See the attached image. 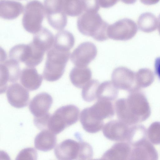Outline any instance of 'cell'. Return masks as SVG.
<instances>
[{
  "label": "cell",
  "instance_id": "obj_10",
  "mask_svg": "<svg viewBox=\"0 0 160 160\" xmlns=\"http://www.w3.org/2000/svg\"><path fill=\"white\" fill-rule=\"evenodd\" d=\"M6 95L9 103L17 108L26 106L29 98L28 89L16 82L8 85L7 89Z\"/></svg>",
  "mask_w": 160,
  "mask_h": 160
},
{
  "label": "cell",
  "instance_id": "obj_1",
  "mask_svg": "<svg viewBox=\"0 0 160 160\" xmlns=\"http://www.w3.org/2000/svg\"><path fill=\"white\" fill-rule=\"evenodd\" d=\"M115 109L118 119L129 126L145 121L151 112L147 99L144 95L138 93H132L127 98L118 100Z\"/></svg>",
  "mask_w": 160,
  "mask_h": 160
},
{
  "label": "cell",
  "instance_id": "obj_25",
  "mask_svg": "<svg viewBox=\"0 0 160 160\" xmlns=\"http://www.w3.org/2000/svg\"><path fill=\"white\" fill-rule=\"evenodd\" d=\"M93 151L91 146L88 143L80 142V150L78 160H90L92 158Z\"/></svg>",
  "mask_w": 160,
  "mask_h": 160
},
{
  "label": "cell",
  "instance_id": "obj_30",
  "mask_svg": "<svg viewBox=\"0 0 160 160\" xmlns=\"http://www.w3.org/2000/svg\"><path fill=\"white\" fill-rule=\"evenodd\" d=\"M99 4L101 7L108 8L116 4L119 0H98Z\"/></svg>",
  "mask_w": 160,
  "mask_h": 160
},
{
  "label": "cell",
  "instance_id": "obj_29",
  "mask_svg": "<svg viewBox=\"0 0 160 160\" xmlns=\"http://www.w3.org/2000/svg\"><path fill=\"white\" fill-rule=\"evenodd\" d=\"M50 115L48 113L41 117H34V123L35 125L40 129L43 130L48 129V123Z\"/></svg>",
  "mask_w": 160,
  "mask_h": 160
},
{
  "label": "cell",
  "instance_id": "obj_12",
  "mask_svg": "<svg viewBox=\"0 0 160 160\" xmlns=\"http://www.w3.org/2000/svg\"><path fill=\"white\" fill-rule=\"evenodd\" d=\"M53 99L49 94L45 92L37 94L31 101L29 108L34 117H38L48 113Z\"/></svg>",
  "mask_w": 160,
  "mask_h": 160
},
{
  "label": "cell",
  "instance_id": "obj_16",
  "mask_svg": "<svg viewBox=\"0 0 160 160\" xmlns=\"http://www.w3.org/2000/svg\"><path fill=\"white\" fill-rule=\"evenodd\" d=\"M111 78L113 83L118 89L131 90L132 72L126 68L119 67L114 69Z\"/></svg>",
  "mask_w": 160,
  "mask_h": 160
},
{
  "label": "cell",
  "instance_id": "obj_13",
  "mask_svg": "<svg viewBox=\"0 0 160 160\" xmlns=\"http://www.w3.org/2000/svg\"><path fill=\"white\" fill-rule=\"evenodd\" d=\"M89 115L95 120L103 122L114 113V106L111 101L99 100L92 106L86 108Z\"/></svg>",
  "mask_w": 160,
  "mask_h": 160
},
{
  "label": "cell",
  "instance_id": "obj_8",
  "mask_svg": "<svg viewBox=\"0 0 160 160\" xmlns=\"http://www.w3.org/2000/svg\"><path fill=\"white\" fill-rule=\"evenodd\" d=\"M131 127L119 119L113 120L103 126L102 132L104 135L111 140L127 142Z\"/></svg>",
  "mask_w": 160,
  "mask_h": 160
},
{
  "label": "cell",
  "instance_id": "obj_21",
  "mask_svg": "<svg viewBox=\"0 0 160 160\" xmlns=\"http://www.w3.org/2000/svg\"><path fill=\"white\" fill-rule=\"evenodd\" d=\"M157 19L152 13L149 12L141 14L138 20L139 28L143 31L150 32L155 30L156 28Z\"/></svg>",
  "mask_w": 160,
  "mask_h": 160
},
{
  "label": "cell",
  "instance_id": "obj_2",
  "mask_svg": "<svg viewBox=\"0 0 160 160\" xmlns=\"http://www.w3.org/2000/svg\"><path fill=\"white\" fill-rule=\"evenodd\" d=\"M109 24L95 12H85L78 18V29L83 35L90 36L98 41H103L108 38L107 29Z\"/></svg>",
  "mask_w": 160,
  "mask_h": 160
},
{
  "label": "cell",
  "instance_id": "obj_5",
  "mask_svg": "<svg viewBox=\"0 0 160 160\" xmlns=\"http://www.w3.org/2000/svg\"><path fill=\"white\" fill-rule=\"evenodd\" d=\"M137 26L132 20L124 18L109 25L108 38L115 40L125 41L131 38L136 33Z\"/></svg>",
  "mask_w": 160,
  "mask_h": 160
},
{
  "label": "cell",
  "instance_id": "obj_7",
  "mask_svg": "<svg viewBox=\"0 0 160 160\" xmlns=\"http://www.w3.org/2000/svg\"><path fill=\"white\" fill-rule=\"evenodd\" d=\"M18 62L12 59L1 61V92L3 93L8 87L9 82L14 83L20 77L21 71Z\"/></svg>",
  "mask_w": 160,
  "mask_h": 160
},
{
  "label": "cell",
  "instance_id": "obj_22",
  "mask_svg": "<svg viewBox=\"0 0 160 160\" xmlns=\"http://www.w3.org/2000/svg\"><path fill=\"white\" fill-rule=\"evenodd\" d=\"M74 43L75 38L72 34L64 31L56 35L53 46L70 50L74 46Z\"/></svg>",
  "mask_w": 160,
  "mask_h": 160
},
{
  "label": "cell",
  "instance_id": "obj_4",
  "mask_svg": "<svg viewBox=\"0 0 160 160\" xmlns=\"http://www.w3.org/2000/svg\"><path fill=\"white\" fill-rule=\"evenodd\" d=\"M79 110L76 106L68 105L58 109L50 115L48 123V128L55 134L66 128L74 124L80 116Z\"/></svg>",
  "mask_w": 160,
  "mask_h": 160
},
{
  "label": "cell",
  "instance_id": "obj_27",
  "mask_svg": "<svg viewBox=\"0 0 160 160\" xmlns=\"http://www.w3.org/2000/svg\"><path fill=\"white\" fill-rule=\"evenodd\" d=\"M36 151L33 148H28L22 150L18 155L17 159H36Z\"/></svg>",
  "mask_w": 160,
  "mask_h": 160
},
{
  "label": "cell",
  "instance_id": "obj_17",
  "mask_svg": "<svg viewBox=\"0 0 160 160\" xmlns=\"http://www.w3.org/2000/svg\"><path fill=\"white\" fill-rule=\"evenodd\" d=\"M55 134L49 129L42 130L35 138V147L37 149L44 152L52 150L57 143V138Z\"/></svg>",
  "mask_w": 160,
  "mask_h": 160
},
{
  "label": "cell",
  "instance_id": "obj_11",
  "mask_svg": "<svg viewBox=\"0 0 160 160\" xmlns=\"http://www.w3.org/2000/svg\"><path fill=\"white\" fill-rule=\"evenodd\" d=\"M80 149V142L65 140L59 144L54 149L55 155L59 160H78Z\"/></svg>",
  "mask_w": 160,
  "mask_h": 160
},
{
  "label": "cell",
  "instance_id": "obj_31",
  "mask_svg": "<svg viewBox=\"0 0 160 160\" xmlns=\"http://www.w3.org/2000/svg\"><path fill=\"white\" fill-rule=\"evenodd\" d=\"M154 67L155 73L160 79V57L155 59Z\"/></svg>",
  "mask_w": 160,
  "mask_h": 160
},
{
  "label": "cell",
  "instance_id": "obj_34",
  "mask_svg": "<svg viewBox=\"0 0 160 160\" xmlns=\"http://www.w3.org/2000/svg\"><path fill=\"white\" fill-rule=\"evenodd\" d=\"M158 29L160 32V14L158 16Z\"/></svg>",
  "mask_w": 160,
  "mask_h": 160
},
{
  "label": "cell",
  "instance_id": "obj_18",
  "mask_svg": "<svg viewBox=\"0 0 160 160\" xmlns=\"http://www.w3.org/2000/svg\"><path fill=\"white\" fill-rule=\"evenodd\" d=\"M92 75L90 69L87 67L75 66L71 71L69 77L74 86L78 88H82L91 80Z\"/></svg>",
  "mask_w": 160,
  "mask_h": 160
},
{
  "label": "cell",
  "instance_id": "obj_14",
  "mask_svg": "<svg viewBox=\"0 0 160 160\" xmlns=\"http://www.w3.org/2000/svg\"><path fill=\"white\" fill-rule=\"evenodd\" d=\"M20 78L21 84L30 91L35 90L38 88L43 79L42 76L38 73L35 68L29 67L21 71Z\"/></svg>",
  "mask_w": 160,
  "mask_h": 160
},
{
  "label": "cell",
  "instance_id": "obj_28",
  "mask_svg": "<svg viewBox=\"0 0 160 160\" xmlns=\"http://www.w3.org/2000/svg\"><path fill=\"white\" fill-rule=\"evenodd\" d=\"M84 11L98 12L100 7L98 0H82Z\"/></svg>",
  "mask_w": 160,
  "mask_h": 160
},
{
  "label": "cell",
  "instance_id": "obj_24",
  "mask_svg": "<svg viewBox=\"0 0 160 160\" xmlns=\"http://www.w3.org/2000/svg\"><path fill=\"white\" fill-rule=\"evenodd\" d=\"M147 135L152 143L160 144V122H155L152 123L148 129Z\"/></svg>",
  "mask_w": 160,
  "mask_h": 160
},
{
  "label": "cell",
  "instance_id": "obj_6",
  "mask_svg": "<svg viewBox=\"0 0 160 160\" xmlns=\"http://www.w3.org/2000/svg\"><path fill=\"white\" fill-rule=\"evenodd\" d=\"M97 54L96 46L93 43L85 42L80 44L72 52V62L75 66H87L96 58Z\"/></svg>",
  "mask_w": 160,
  "mask_h": 160
},
{
  "label": "cell",
  "instance_id": "obj_15",
  "mask_svg": "<svg viewBox=\"0 0 160 160\" xmlns=\"http://www.w3.org/2000/svg\"><path fill=\"white\" fill-rule=\"evenodd\" d=\"M131 146L127 142L115 143L107 151L101 158L103 160H130Z\"/></svg>",
  "mask_w": 160,
  "mask_h": 160
},
{
  "label": "cell",
  "instance_id": "obj_3",
  "mask_svg": "<svg viewBox=\"0 0 160 160\" xmlns=\"http://www.w3.org/2000/svg\"><path fill=\"white\" fill-rule=\"evenodd\" d=\"M70 54V50L54 46L49 50L43 73L44 79L49 82L60 79L64 72Z\"/></svg>",
  "mask_w": 160,
  "mask_h": 160
},
{
  "label": "cell",
  "instance_id": "obj_23",
  "mask_svg": "<svg viewBox=\"0 0 160 160\" xmlns=\"http://www.w3.org/2000/svg\"><path fill=\"white\" fill-rule=\"evenodd\" d=\"M100 84L98 80L92 79L84 85L82 92V97L84 100L91 102L97 99V91Z\"/></svg>",
  "mask_w": 160,
  "mask_h": 160
},
{
  "label": "cell",
  "instance_id": "obj_26",
  "mask_svg": "<svg viewBox=\"0 0 160 160\" xmlns=\"http://www.w3.org/2000/svg\"><path fill=\"white\" fill-rule=\"evenodd\" d=\"M69 14L72 16H78L84 11L82 0H69Z\"/></svg>",
  "mask_w": 160,
  "mask_h": 160
},
{
  "label": "cell",
  "instance_id": "obj_33",
  "mask_svg": "<svg viewBox=\"0 0 160 160\" xmlns=\"http://www.w3.org/2000/svg\"><path fill=\"white\" fill-rule=\"evenodd\" d=\"M122 2L128 4H131L135 3L137 0H120Z\"/></svg>",
  "mask_w": 160,
  "mask_h": 160
},
{
  "label": "cell",
  "instance_id": "obj_9",
  "mask_svg": "<svg viewBox=\"0 0 160 160\" xmlns=\"http://www.w3.org/2000/svg\"><path fill=\"white\" fill-rule=\"evenodd\" d=\"M130 160H156L158 158L157 152L147 138L132 145Z\"/></svg>",
  "mask_w": 160,
  "mask_h": 160
},
{
  "label": "cell",
  "instance_id": "obj_20",
  "mask_svg": "<svg viewBox=\"0 0 160 160\" xmlns=\"http://www.w3.org/2000/svg\"><path fill=\"white\" fill-rule=\"evenodd\" d=\"M54 42L53 35L47 31L43 32L35 36L32 42L36 46L44 52L51 48Z\"/></svg>",
  "mask_w": 160,
  "mask_h": 160
},
{
  "label": "cell",
  "instance_id": "obj_19",
  "mask_svg": "<svg viewBox=\"0 0 160 160\" xmlns=\"http://www.w3.org/2000/svg\"><path fill=\"white\" fill-rule=\"evenodd\" d=\"M118 89L110 81H105L100 84L96 92L97 99L112 101L118 95Z\"/></svg>",
  "mask_w": 160,
  "mask_h": 160
},
{
  "label": "cell",
  "instance_id": "obj_32",
  "mask_svg": "<svg viewBox=\"0 0 160 160\" xmlns=\"http://www.w3.org/2000/svg\"><path fill=\"white\" fill-rule=\"evenodd\" d=\"M140 2L146 5H152L156 4L160 0H140Z\"/></svg>",
  "mask_w": 160,
  "mask_h": 160
}]
</instances>
